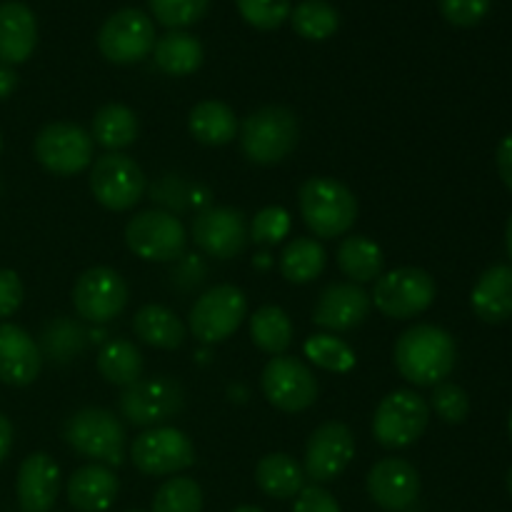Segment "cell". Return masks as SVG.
<instances>
[{"label": "cell", "instance_id": "cell-1", "mask_svg": "<svg viewBox=\"0 0 512 512\" xmlns=\"http://www.w3.org/2000/svg\"><path fill=\"white\" fill-rule=\"evenodd\" d=\"M395 368L408 383L435 388L455 368L458 348L448 330L430 323H418L405 330L393 348Z\"/></svg>", "mask_w": 512, "mask_h": 512}, {"label": "cell", "instance_id": "cell-2", "mask_svg": "<svg viewBox=\"0 0 512 512\" xmlns=\"http://www.w3.org/2000/svg\"><path fill=\"white\" fill-rule=\"evenodd\" d=\"M300 215L315 238L333 240L348 233L358 220V200L340 180L318 175L300 185Z\"/></svg>", "mask_w": 512, "mask_h": 512}, {"label": "cell", "instance_id": "cell-3", "mask_svg": "<svg viewBox=\"0 0 512 512\" xmlns=\"http://www.w3.org/2000/svg\"><path fill=\"white\" fill-rule=\"evenodd\" d=\"M240 148L250 163L275 165L298 145V118L285 105H265L253 110L240 125Z\"/></svg>", "mask_w": 512, "mask_h": 512}, {"label": "cell", "instance_id": "cell-4", "mask_svg": "<svg viewBox=\"0 0 512 512\" xmlns=\"http://www.w3.org/2000/svg\"><path fill=\"white\" fill-rule=\"evenodd\" d=\"M70 448L105 468H120L125 460V428L110 410L83 408L63 425Z\"/></svg>", "mask_w": 512, "mask_h": 512}, {"label": "cell", "instance_id": "cell-5", "mask_svg": "<svg viewBox=\"0 0 512 512\" xmlns=\"http://www.w3.org/2000/svg\"><path fill=\"white\" fill-rule=\"evenodd\" d=\"M430 423V405L415 390H395L380 400L373 435L383 448L400 450L418 443Z\"/></svg>", "mask_w": 512, "mask_h": 512}, {"label": "cell", "instance_id": "cell-6", "mask_svg": "<svg viewBox=\"0 0 512 512\" xmlns=\"http://www.w3.org/2000/svg\"><path fill=\"white\" fill-rule=\"evenodd\" d=\"M435 293H438V288H435V280L428 270L398 268L375 280L370 300L385 318L410 320L433 305Z\"/></svg>", "mask_w": 512, "mask_h": 512}, {"label": "cell", "instance_id": "cell-7", "mask_svg": "<svg viewBox=\"0 0 512 512\" xmlns=\"http://www.w3.org/2000/svg\"><path fill=\"white\" fill-rule=\"evenodd\" d=\"M125 243L130 253L148 263H170L183 258L188 233L173 213L165 210H143L125 225Z\"/></svg>", "mask_w": 512, "mask_h": 512}, {"label": "cell", "instance_id": "cell-8", "mask_svg": "<svg viewBox=\"0 0 512 512\" xmlns=\"http://www.w3.org/2000/svg\"><path fill=\"white\" fill-rule=\"evenodd\" d=\"M248 315V298L235 285H215L205 290L190 308L188 325L195 338L205 345L223 343L243 325Z\"/></svg>", "mask_w": 512, "mask_h": 512}, {"label": "cell", "instance_id": "cell-9", "mask_svg": "<svg viewBox=\"0 0 512 512\" xmlns=\"http://www.w3.org/2000/svg\"><path fill=\"white\" fill-rule=\"evenodd\" d=\"M185 408V393L168 375L145 378L120 393V413L138 428H160Z\"/></svg>", "mask_w": 512, "mask_h": 512}, {"label": "cell", "instance_id": "cell-10", "mask_svg": "<svg viewBox=\"0 0 512 512\" xmlns=\"http://www.w3.org/2000/svg\"><path fill=\"white\" fill-rule=\"evenodd\" d=\"M90 193L113 213L135 208L145 193V173L123 153H105L90 168Z\"/></svg>", "mask_w": 512, "mask_h": 512}, {"label": "cell", "instance_id": "cell-11", "mask_svg": "<svg viewBox=\"0 0 512 512\" xmlns=\"http://www.w3.org/2000/svg\"><path fill=\"white\" fill-rule=\"evenodd\" d=\"M35 160L53 175H78L93 165V138L75 123H48L33 143Z\"/></svg>", "mask_w": 512, "mask_h": 512}, {"label": "cell", "instance_id": "cell-12", "mask_svg": "<svg viewBox=\"0 0 512 512\" xmlns=\"http://www.w3.org/2000/svg\"><path fill=\"white\" fill-rule=\"evenodd\" d=\"M98 48L115 65H133L155 48V25L143 10L125 8L110 15L98 33Z\"/></svg>", "mask_w": 512, "mask_h": 512}, {"label": "cell", "instance_id": "cell-13", "mask_svg": "<svg viewBox=\"0 0 512 512\" xmlns=\"http://www.w3.org/2000/svg\"><path fill=\"white\" fill-rule=\"evenodd\" d=\"M260 388L268 403L283 413H303L318 400V380L313 370L290 355L268 360L260 375Z\"/></svg>", "mask_w": 512, "mask_h": 512}, {"label": "cell", "instance_id": "cell-14", "mask_svg": "<svg viewBox=\"0 0 512 512\" xmlns=\"http://www.w3.org/2000/svg\"><path fill=\"white\" fill-rule=\"evenodd\" d=\"M130 460L143 475L163 478L183 473L195 463V445L178 428H150L135 438Z\"/></svg>", "mask_w": 512, "mask_h": 512}, {"label": "cell", "instance_id": "cell-15", "mask_svg": "<svg viewBox=\"0 0 512 512\" xmlns=\"http://www.w3.org/2000/svg\"><path fill=\"white\" fill-rule=\"evenodd\" d=\"M130 298L128 283L113 268H90L75 280V313L90 323H110L125 310Z\"/></svg>", "mask_w": 512, "mask_h": 512}, {"label": "cell", "instance_id": "cell-16", "mask_svg": "<svg viewBox=\"0 0 512 512\" xmlns=\"http://www.w3.org/2000/svg\"><path fill=\"white\" fill-rule=\"evenodd\" d=\"M190 235L205 255L218 260H230L240 255L250 240L245 215L235 208H223V205H210V208L200 210L193 218Z\"/></svg>", "mask_w": 512, "mask_h": 512}, {"label": "cell", "instance_id": "cell-17", "mask_svg": "<svg viewBox=\"0 0 512 512\" xmlns=\"http://www.w3.org/2000/svg\"><path fill=\"white\" fill-rule=\"evenodd\" d=\"M355 455L353 430L345 423L330 420L313 430L305 445V478L313 483H330L340 478Z\"/></svg>", "mask_w": 512, "mask_h": 512}, {"label": "cell", "instance_id": "cell-18", "mask_svg": "<svg viewBox=\"0 0 512 512\" xmlns=\"http://www.w3.org/2000/svg\"><path fill=\"white\" fill-rule=\"evenodd\" d=\"M373 300L360 285L333 283L320 293L313 310V323L330 333H350L368 320Z\"/></svg>", "mask_w": 512, "mask_h": 512}, {"label": "cell", "instance_id": "cell-19", "mask_svg": "<svg viewBox=\"0 0 512 512\" xmlns=\"http://www.w3.org/2000/svg\"><path fill=\"white\" fill-rule=\"evenodd\" d=\"M368 495L383 510L400 512L418 500L420 475L403 458H385L368 473Z\"/></svg>", "mask_w": 512, "mask_h": 512}, {"label": "cell", "instance_id": "cell-20", "mask_svg": "<svg viewBox=\"0 0 512 512\" xmlns=\"http://www.w3.org/2000/svg\"><path fill=\"white\" fill-rule=\"evenodd\" d=\"M43 368V353L28 330L0 323V380L13 388L35 383Z\"/></svg>", "mask_w": 512, "mask_h": 512}, {"label": "cell", "instance_id": "cell-21", "mask_svg": "<svg viewBox=\"0 0 512 512\" xmlns=\"http://www.w3.org/2000/svg\"><path fill=\"white\" fill-rule=\"evenodd\" d=\"M23 512H50L60 493V468L48 453H33L20 463L15 480Z\"/></svg>", "mask_w": 512, "mask_h": 512}, {"label": "cell", "instance_id": "cell-22", "mask_svg": "<svg viewBox=\"0 0 512 512\" xmlns=\"http://www.w3.org/2000/svg\"><path fill=\"white\" fill-rule=\"evenodd\" d=\"M38 45V23L33 10L18 0L0 3V63L20 65Z\"/></svg>", "mask_w": 512, "mask_h": 512}, {"label": "cell", "instance_id": "cell-23", "mask_svg": "<svg viewBox=\"0 0 512 512\" xmlns=\"http://www.w3.org/2000/svg\"><path fill=\"white\" fill-rule=\"evenodd\" d=\"M120 483L105 465H83L68 478V503L78 512H105L113 508Z\"/></svg>", "mask_w": 512, "mask_h": 512}, {"label": "cell", "instance_id": "cell-24", "mask_svg": "<svg viewBox=\"0 0 512 512\" xmlns=\"http://www.w3.org/2000/svg\"><path fill=\"white\" fill-rule=\"evenodd\" d=\"M473 313L483 323L498 325L512 318V268L510 265H493L485 270L470 293Z\"/></svg>", "mask_w": 512, "mask_h": 512}, {"label": "cell", "instance_id": "cell-25", "mask_svg": "<svg viewBox=\"0 0 512 512\" xmlns=\"http://www.w3.org/2000/svg\"><path fill=\"white\" fill-rule=\"evenodd\" d=\"M135 338L160 350H175L188 338L183 320L165 305H143L133 318Z\"/></svg>", "mask_w": 512, "mask_h": 512}, {"label": "cell", "instance_id": "cell-26", "mask_svg": "<svg viewBox=\"0 0 512 512\" xmlns=\"http://www.w3.org/2000/svg\"><path fill=\"white\" fill-rule=\"evenodd\" d=\"M255 483L268 498L290 500L305 488V473L290 455L270 453L255 465Z\"/></svg>", "mask_w": 512, "mask_h": 512}, {"label": "cell", "instance_id": "cell-27", "mask_svg": "<svg viewBox=\"0 0 512 512\" xmlns=\"http://www.w3.org/2000/svg\"><path fill=\"white\" fill-rule=\"evenodd\" d=\"M188 128L198 143L218 148V145H228L238 135L240 125L230 105L220 100H203L190 110Z\"/></svg>", "mask_w": 512, "mask_h": 512}, {"label": "cell", "instance_id": "cell-28", "mask_svg": "<svg viewBox=\"0 0 512 512\" xmlns=\"http://www.w3.org/2000/svg\"><path fill=\"white\" fill-rule=\"evenodd\" d=\"M155 65L165 75L183 78V75L195 73L203 65V45L195 35L183 33V30H170L168 35L155 40Z\"/></svg>", "mask_w": 512, "mask_h": 512}, {"label": "cell", "instance_id": "cell-29", "mask_svg": "<svg viewBox=\"0 0 512 512\" xmlns=\"http://www.w3.org/2000/svg\"><path fill=\"white\" fill-rule=\"evenodd\" d=\"M338 265L345 275L350 278V283L363 285L373 283L383 275V250L378 243H373L365 235H350L343 238L338 248Z\"/></svg>", "mask_w": 512, "mask_h": 512}, {"label": "cell", "instance_id": "cell-30", "mask_svg": "<svg viewBox=\"0 0 512 512\" xmlns=\"http://www.w3.org/2000/svg\"><path fill=\"white\" fill-rule=\"evenodd\" d=\"M90 138H93V143L118 153V150L133 145L135 138H138V115H135L128 105H103L93 118Z\"/></svg>", "mask_w": 512, "mask_h": 512}, {"label": "cell", "instance_id": "cell-31", "mask_svg": "<svg viewBox=\"0 0 512 512\" xmlns=\"http://www.w3.org/2000/svg\"><path fill=\"white\" fill-rule=\"evenodd\" d=\"M250 338L263 353L278 358L293 343V320L278 305H263L250 318Z\"/></svg>", "mask_w": 512, "mask_h": 512}, {"label": "cell", "instance_id": "cell-32", "mask_svg": "<svg viewBox=\"0 0 512 512\" xmlns=\"http://www.w3.org/2000/svg\"><path fill=\"white\" fill-rule=\"evenodd\" d=\"M325 248L315 238H295L280 255V273L288 283L305 285L325 270Z\"/></svg>", "mask_w": 512, "mask_h": 512}, {"label": "cell", "instance_id": "cell-33", "mask_svg": "<svg viewBox=\"0 0 512 512\" xmlns=\"http://www.w3.org/2000/svg\"><path fill=\"white\" fill-rule=\"evenodd\" d=\"M98 373L110 385L128 388L143 375V355L130 340H110L98 353Z\"/></svg>", "mask_w": 512, "mask_h": 512}, {"label": "cell", "instance_id": "cell-34", "mask_svg": "<svg viewBox=\"0 0 512 512\" xmlns=\"http://www.w3.org/2000/svg\"><path fill=\"white\" fill-rule=\"evenodd\" d=\"M293 28L305 40H325L338 30L340 15L335 5L328 0H303L298 8L290 13Z\"/></svg>", "mask_w": 512, "mask_h": 512}, {"label": "cell", "instance_id": "cell-35", "mask_svg": "<svg viewBox=\"0 0 512 512\" xmlns=\"http://www.w3.org/2000/svg\"><path fill=\"white\" fill-rule=\"evenodd\" d=\"M305 355L313 360L318 368L328 373H350L355 368V353L345 340L335 338L330 333L310 335L305 340Z\"/></svg>", "mask_w": 512, "mask_h": 512}, {"label": "cell", "instance_id": "cell-36", "mask_svg": "<svg viewBox=\"0 0 512 512\" xmlns=\"http://www.w3.org/2000/svg\"><path fill=\"white\" fill-rule=\"evenodd\" d=\"M85 330L68 318H58L43 330V350L53 363H68L83 353Z\"/></svg>", "mask_w": 512, "mask_h": 512}, {"label": "cell", "instance_id": "cell-37", "mask_svg": "<svg viewBox=\"0 0 512 512\" xmlns=\"http://www.w3.org/2000/svg\"><path fill=\"white\" fill-rule=\"evenodd\" d=\"M153 512H203V490L193 478H170L153 498Z\"/></svg>", "mask_w": 512, "mask_h": 512}, {"label": "cell", "instance_id": "cell-38", "mask_svg": "<svg viewBox=\"0 0 512 512\" xmlns=\"http://www.w3.org/2000/svg\"><path fill=\"white\" fill-rule=\"evenodd\" d=\"M210 8V0H150L155 20L165 28H188L198 23Z\"/></svg>", "mask_w": 512, "mask_h": 512}, {"label": "cell", "instance_id": "cell-39", "mask_svg": "<svg viewBox=\"0 0 512 512\" xmlns=\"http://www.w3.org/2000/svg\"><path fill=\"white\" fill-rule=\"evenodd\" d=\"M240 15L248 25L258 30H275L290 18V0H235Z\"/></svg>", "mask_w": 512, "mask_h": 512}, {"label": "cell", "instance_id": "cell-40", "mask_svg": "<svg viewBox=\"0 0 512 512\" xmlns=\"http://www.w3.org/2000/svg\"><path fill=\"white\" fill-rule=\"evenodd\" d=\"M430 408L438 413V418L448 425H460L470 415V398L460 385L455 383H438L433 395H430Z\"/></svg>", "mask_w": 512, "mask_h": 512}, {"label": "cell", "instance_id": "cell-41", "mask_svg": "<svg viewBox=\"0 0 512 512\" xmlns=\"http://www.w3.org/2000/svg\"><path fill=\"white\" fill-rule=\"evenodd\" d=\"M290 233V215L285 208H265L250 225V238L258 245H275Z\"/></svg>", "mask_w": 512, "mask_h": 512}, {"label": "cell", "instance_id": "cell-42", "mask_svg": "<svg viewBox=\"0 0 512 512\" xmlns=\"http://www.w3.org/2000/svg\"><path fill=\"white\" fill-rule=\"evenodd\" d=\"M493 0H440V13L455 28H473L488 15Z\"/></svg>", "mask_w": 512, "mask_h": 512}, {"label": "cell", "instance_id": "cell-43", "mask_svg": "<svg viewBox=\"0 0 512 512\" xmlns=\"http://www.w3.org/2000/svg\"><path fill=\"white\" fill-rule=\"evenodd\" d=\"M23 303V283L15 270L0 268V320L10 318Z\"/></svg>", "mask_w": 512, "mask_h": 512}, {"label": "cell", "instance_id": "cell-44", "mask_svg": "<svg viewBox=\"0 0 512 512\" xmlns=\"http://www.w3.org/2000/svg\"><path fill=\"white\" fill-rule=\"evenodd\" d=\"M293 512H340V505L328 490L313 485V488L300 490Z\"/></svg>", "mask_w": 512, "mask_h": 512}, {"label": "cell", "instance_id": "cell-45", "mask_svg": "<svg viewBox=\"0 0 512 512\" xmlns=\"http://www.w3.org/2000/svg\"><path fill=\"white\" fill-rule=\"evenodd\" d=\"M495 160H498L500 178H503V183L508 185V190L512 193V133L505 135V138L500 140Z\"/></svg>", "mask_w": 512, "mask_h": 512}, {"label": "cell", "instance_id": "cell-46", "mask_svg": "<svg viewBox=\"0 0 512 512\" xmlns=\"http://www.w3.org/2000/svg\"><path fill=\"white\" fill-rule=\"evenodd\" d=\"M10 448H13V425H10V420L0 413V463L8 458Z\"/></svg>", "mask_w": 512, "mask_h": 512}, {"label": "cell", "instance_id": "cell-47", "mask_svg": "<svg viewBox=\"0 0 512 512\" xmlns=\"http://www.w3.org/2000/svg\"><path fill=\"white\" fill-rule=\"evenodd\" d=\"M15 85H18V75H15L8 65H0V100L8 98L15 90Z\"/></svg>", "mask_w": 512, "mask_h": 512}, {"label": "cell", "instance_id": "cell-48", "mask_svg": "<svg viewBox=\"0 0 512 512\" xmlns=\"http://www.w3.org/2000/svg\"><path fill=\"white\" fill-rule=\"evenodd\" d=\"M505 245H508V255H510V260H512V215H510V220H508V228H505Z\"/></svg>", "mask_w": 512, "mask_h": 512}, {"label": "cell", "instance_id": "cell-49", "mask_svg": "<svg viewBox=\"0 0 512 512\" xmlns=\"http://www.w3.org/2000/svg\"><path fill=\"white\" fill-rule=\"evenodd\" d=\"M233 512H263V510L255 508V505H240V508H235Z\"/></svg>", "mask_w": 512, "mask_h": 512}, {"label": "cell", "instance_id": "cell-50", "mask_svg": "<svg viewBox=\"0 0 512 512\" xmlns=\"http://www.w3.org/2000/svg\"><path fill=\"white\" fill-rule=\"evenodd\" d=\"M508 493L512 495V468L508 470Z\"/></svg>", "mask_w": 512, "mask_h": 512}, {"label": "cell", "instance_id": "cell-51", "mask_svg": "<svg viewBox=\"0 0 512 512\" xmlns=\"http://www.w3.org/2000/svg\"><path fill=\"white\" fill-rule=\"evenodd\" d=\"M508 430H510V440H512V410H510V418H508Z\"/></svg>", "mask_w": 512, "mask_h": 512}, {"label": "cell", "instance_id": "cell-52", "mask_svg": "<svg viewBox=\"0 0 512 512\" xmlns=\"http://www.w3.org/2000/svg\"><path fill=\"white\" fill-rule=\"evenodd\" d=\"M0 148H3V138H0Z\"/></svg>", "mask_w": 512, "mask_h": 512}, {"label": "cell", "instance_id": "cell-53", "mask_svg": "<svg viewBox=\"0 0 512 512\" xmlns=\"http://www.w3.org/2000/svg\"><path fill=\"white\" fill-rule=\"evenodd\" d=\"M130 512H140V510H130Z\"/></svg>", "mask_w": 512, "mask_h": 512}]
</instances>
